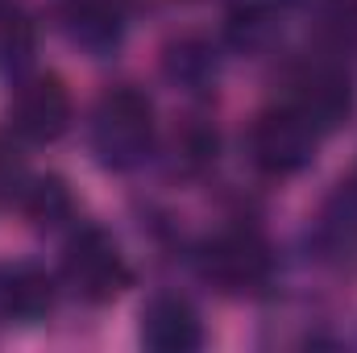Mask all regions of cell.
I'll list each match as a JSON object with an SVG mask.
<instances>
[{
    "label": "cell",
    "mask_w": 357,
    "mask_h": 353,
    "mask_svg": "<svg viewBox=\"0 0 357 353\" xmlns=\"http://www.w3.org/2000/svg\"><path fill=\"white\" fill-rule=\"evenodd\" d=\"M17 200H21V208H25V216H29L33 225H63V220L71 216V208H75L67 183L54 179V175L25 179V187H21Z\"/></svg>",
    "instance_id": "7c38bea8"
},
{
    "label": "cell",
    "mask_w": 357,
    "mask_h": 353,
    "mask_svg": "<svg viewBox=\"0 0 357 353\" xmlns=\"http://www.w3.org/2000/svg\"><path fill=\"white\" fill-rule=\"evenodd\" d=\"M38 42V29L29 21V13H21L17 4H0V71H17L29 63Z\"/></svg>",
    "instance_id": "4fadbf2b"
},
{
    "label": "cell",
    "mask_w": 357,
    "mask_h": 353,
    "mask_svg": "<svg viewBox=\"0 0 357 353\" xmlns=\"http://www.w3.org/2000/svg\"><path fill=\"white\" fill-rule=\"evenodd\" d=\"M54 308V278L42 266L17 262L0 270V320L33 324Z\"/></svg>",
    "instance_id": "ba28073f"
},
{
    "label": "cell",
    "mask_w": 357,
    "mask_h": 353,
    "mask_svg": "<svg viewBox=\"0 0 357 353\" xmlns=\"http://www.w3.org/2000/svg\"><path fill=\"white\" fill-rule=\"evenodd\" d=\"M316 146H320V133H316L291 104L266 108V112L250 125V137H245L250 163L270 179L299 175V171L316 158Z\"/></svg>",
    "instance_id": "7a4b0ae2"
},
{
    "label": "cell",
    "mask_w": 357,
    "mask_h": 353,
    "mask_svg": "<svg viewBox=\"0 0 357 353\" xmlns=\"http://www.w3.org/2000/svg\"><path fill=\"white\" fill-rule=\"evenodd\" d=\"M63 29L88 54H112L125 38V21H121L116 0H67Z\"/></svg>",
    "instance_id": "9c48e42d"
},
{
    "label": "cell",
    "mask_w": 357,
    "mask_h": 353,
    "mask_svg": "<svg viewBox=\"0 0 357 353\" xmlns=\"http://www.w3.org/2000/svg\"><path fill=\"white\" fill-rule=\"evenodd\" d=\"M282 104H291L320 137L328 129H337L349 112H354V84L345 75L341 63L333 59H307L287 75V96Z\"/></svg>",
    "instance_id": "277c9868"
},
{
    "label": "cell",
    "mask_w": 357,
    "mask_h": 353,
    "mask_svg": "<svg viewBox=\"0 0 357 353\" xmlns=\"http://www.w3.org/2000/svg\"><path fill=\"white\" fill-rule=\"evenodd\" d=\"M328 204H333V208H337V212H341V216H345V220L357 229V167H354V175L341 183V191H337Z\"/></svg>",
    "instance_id": "2e32d148"
},
{
    "label": "cell",
    "mask_w": 357,
    "mask_h": 353,
    "mask_svg": "<svg viewBox=\"0 0 357 353\" xmlns=\"http://www.w3.org/2000/svg\"><path fill=\"white\" fill-rule=\"evenodd\" d=\"M316 29L333 50L357 46V0H316Z\"/></svg>",
    "instance_id": "9a60e30c"
},
{
    "label": "cell",
    "mask_w": 357,
    "mask_h": 353,
    "mask_svg": "<svg viewBox=\"0 0 357 353\" xmlns=\"http://www.w3.org/2000/svg\"><path fill=\"white\" fill-rule=\"evenodd\" d=\"M282 33V0H229L225 4V38L254 54L266 50Z\"/></svg>",
    "instance_id": "8fae6325"
},
{
    "label": "cell",
    "mask_w": 357,
    "mask_h": 353,
    "mask_svg": "<svg viewBox=\"0 0 357 353\" xmlns=\"http://www.w3.org/2000/svg\"><path fill=\"white\" fill-rule=\"evenodd\" d=\"M91 150L108 171H133L154 150V104L137 88L104 91L91 108Z\"/></svg>",
    "instance_id": "6da1fadb"
},
{
    "label": "cell",
    "mask_w": 357,
    "mask_h": 353,
    "mask_svg": "<svg viewBox=\"0 0 357 353\" xmlns=\"http://www.w3.org/2000/svg\"><path fill=\"white\" fill-rule=\"evenodd\" d=\"M8 125L25 142H59L71 129V91L59 75H29L8 100Z\"/></svg>",
    "instance_id": "8992f818"
},
{
    "label": "cell",
    "mask_w": 357,
    "mask_h": 353,
    "mask_svg": "<svg viewBox=\"0 0 357 353\" xmlns=\"http://www.w3.org/2000/svg\"><path fill=\"white\" fill-rule=\"evenodd\" d=\"M142 341L154 353H191L204 345L199 312L183 295H154L142 308Z\"/></svg>",
    "instance_id": "52a82bcc"
},
{
    "label": "cell",
    "mask_w": 357,
    "mask_h": 353,
    "mask_svg": "<svg viewBox=\"0 0 357 353\" xmlns=\"http://www.w3.org/2000/svg\"><path fill=\"white\" fill-rule=\"evenodd\" d=\"M216 154H220V133H216V125H208V121H187L175 133V163L183 171L199 175V171H208V167L216 163Z\"/></svg>",
    "instance_id": "5bb4252c"
},
{
    "label": "cell",
    "mask_w": 357,
    "mask_h": 353,
    "mask_svg": "<svg viewBox=\"0 0 357 353\" xmlns=\"http://www.w3.org/2000/svg\"><path fill=\"white\" fill-rule=\"evenodd\" d=\"M63 278H67V287H71L79 299H88V303H108V299H116V295L125 291L129 266H125L121 246H116L104 229L88 225V229L71 233V241H67V250H63Z\"/></svg>",
    "instance_id": "3957f363"
},
{
    "label": "cell",
    "mask_w": 357,
    "mask_h": 353,
    "mask_svg": "<svg viewBox=\"0 0 357 353\" xmlns=\"http://www.w3.org/2000/svg\"><path fill=\"white\" fill-rule=\"evenodd\" d=\"M199 270L220 291H258L274 270V254L254 225H233L204 246Z\"/></svg>",
    "instance_id": "5b68a950"
},
{
    "label": "cell",
    "mask_w": 357,
    "mask_h": 353,
    "mask_svg": "<svg viewBox=\"0 0 357 353\" xmlns=\"http://www.w3.org/2000/svg\"><path fill=\"white\" fill-rule=\"evenodd\" d=\"M216 71H220V59H216V46L199 33H183L175 42L162 46V75L183 91H208L216 84Z\"/></svg>",
    "instance_id": "30bf717a"
}]
</instances>
